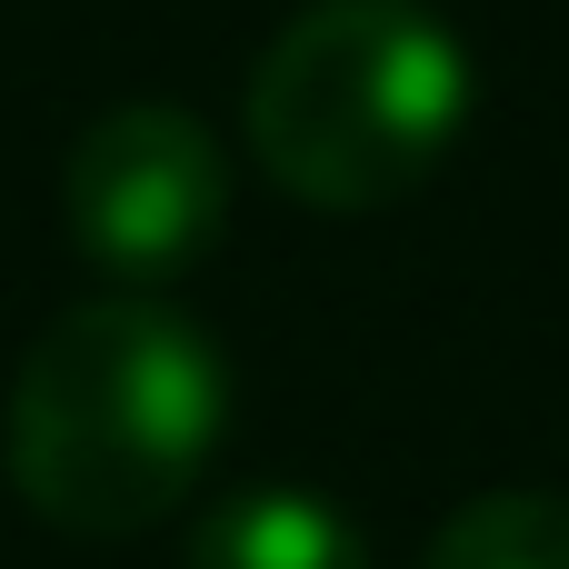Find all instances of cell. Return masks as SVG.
Here are the masks:
<instances>
[{
  "label": "cell",
  "instance_id": "4",
  "mask_svg": "<svg viewBox=\"0 0 569 569\" xmlns=\"http://www.w3.org/2000/svg\"><path fill=\"white\" fill-rule=\"evenodd\" d=\"M180 569H370V550H360V530L320 490L270 480V490H230L190 530Z\"/></svg>",
  "mask_w": 569,
  "mask_h": 569
},
{
  "label": "cell",
  "instance_id": "3",
  "mask_svg": "<svg viewBox=\"0 0 569 569\" xmlns=\"http://www.w3.org/2000/svg\"><path fill=\"white\" fill-rule=\"evenodd\" d=\"M60 210H70L80 260H100L110 280L150 290V280H180L220 240L230 160H220V140L180 100H120V110H100L80 130Z\"/></svg>",
  "mask_w": 569,
  "mask_h": 569
},
{
  "label": "cell",
  "instance_id": "5",
  "mask_svg": "<svg viewBox=\"0 0 569 569\" xmlns=\"http://www.w3.org/2000/svg\"><path fill=\"white\" fill-rule=\"evenodd\" d=\"M420 569H569V500L550 490H490L440 520Z\"/></svg>",
  "mask_w": 569,
  "mask_h": 569
},
{
  "label": "cell",
  "instance_id": "1",
  "mask_svg": "<svg viewBox=\"0 0 569 569\" xmlns=\"http://www.w3.org/2000/svg\"><path fill=\"white\" fill-rule=\"evenodd\" d=\"M230 430V370L150 290L60 310L10 380V480L70 540L160 530Z\"/></svg>",
  "mask_w": 569,
  "mask_h": 569
},
{
  "label": "cell",
  "instance_id": "2",
  "mask_svg": "<svg viewBox=\"0 0 569 569\" xmlns=\"http://www.w3.org/2000/svg\"><path fill=\"white\" fill-rule=\"evenodd\" d=\"M470 50L420 0H320L250 70V150L300 210H390L470 130Z\"/></svg>",
  "mask_w": 569,
  "mask_h": 569
}]
</instances>
